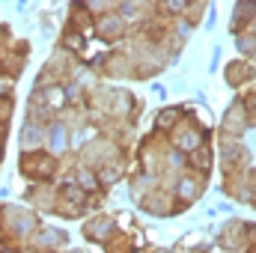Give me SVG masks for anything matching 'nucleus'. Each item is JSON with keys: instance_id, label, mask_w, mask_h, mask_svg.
<instances>
[{"instance_id": "f257e3e1", "label": "nucleus", "mask_w": 256, "mask_h": 253, "mask_svg": "<svg viewBox=\"0 0 256 253\" xmlns=\"http://www.w3.org/2000/svg\"><path fill=\"white\" fill-rule=\"evenodd\" d=\"M54 158H48L45 152H30V155H24L21 158V170H24V176H30V179H48V176H54Z\"/></svg>"}]
</instances>
